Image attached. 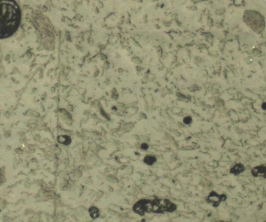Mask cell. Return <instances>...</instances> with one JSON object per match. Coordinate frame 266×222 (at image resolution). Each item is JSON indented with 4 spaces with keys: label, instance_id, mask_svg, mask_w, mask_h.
Wrapping results in <instances>:
<instances>
[{
    "label": "cell",
    "instance_id": "6da1fadb",
    "mask_svg": "<svg viewBox=\"0 0 266 222\" xmlns=\"http://www.w3.org/2000/svg\"><path fill=\"white\" fill-rule=\"evenodd\" d=\"M21 20L19 6L14 1L0 2V38L6 39L17 31Z\"/></svg>",
    "mask_w": 266,
    "mask_h": 222
},
{
    "label": "cell",
    "instance_id": "7a4b0ae2",
    "mask_svg": "<svg viewBox=\"0 0 266 222\" xmlns=\"http://www.w3.org/2000/svg\"><path fill=\"white\" fill-rule=\"evenodd\" d=\"M227 198V197L225 194L219 195L215 191H213L209 195L207 200L213 207H217L222 201L226 200Z\"/></svg>",
    "mask_w": 266,
    "mask_h": 222
},
{
    "label": "cell",
    "instance_id": "3957f363",
    "mask_svg": "<svg viewBox=\"0 0 266 222\" xmlns=\"http://www.w3.org/2000/svg\"><path fill=\"white\" fill-rule=\"evenodd\" d=\"M252 176L255 178L266 179V166L263 164L255 166L251 170Z\"/></svg>",
    "mask_w": 266,
    "mask_h": 222
},
{
    "label": "cell",
    "instance_id": "277c9868",
    "mask_svg": "<svg viewBox=\"0 0 266 222\" xmlns=\"http://www.w3.org/2000/svg\"><path fill=\"white\" fill-rule=\"evenodd\" d=\"M245 169L244 166L241 163H239L235 164L230 169V173L232 174L235 176H238L244 171Z\"/></svg>",
    "mask_w": 266,
    "mask_h": 222
},
{
    "label": "cell",
    "instance_id": "5b68a950",
    "mask_svg": "<svg viewBox=\"0 0 266 222\" xmlns=\"http://www.w3.org/2000/svg\"><path fill=\"white\" fill-rule=\"evenodd\" d=\"M58 141L60 143H62L65 145H68L71 143V139L67 135H61L58 137Z\"/></svg>",
    "mask_w": 266,
    "mask_h": 222
},
{
    "label": "cell",
    "instance_id": "8992f818",
    "mask_svg": "<svg viewBox=\"0 0 266 222\" xmlns=\"http://www.w3.org/2000/svg\"><path fill=\"white\" fill-rule=\"evenodd\" d=\"M89 212L91 216L93 219H96L99 216V210L95 207H92L91 208H89Z\"/></svg>",
    "mask_w": 266,
    "mask_h": 222
},
{
    "label": "cell",
    "instance_id": "52a82bcc",
    "mask_svg": "<svg viewBox=\"0 0 266 222\" xmlns=\"http://www.w3.org/2000/svg\"><path fill=\"white\" fill-rule=\"evenodd\" d=\"M144 162L147 164L151 165L156 162V158L153 156H146L144 159Z\"/></svg>",
    "mask_w": 266,
    "mask_h": 222
},
{
    "label": "cell",
    "instance_id": "ba28073f",
    "mask_svg": "<svg viewBox=\"0 0 266 222\" xmlns=\"http://www.w3.org/2000/svg\"><path fill=\"white\" fill-rule=\"evenodd\" d=\"M192 121L191 118L190 117H187L184 119V123L186 124H189Z\"/></svg>",
    "mask_w": 266,
    "mask_h": 222
},
{
    "label": "cell",
    "instance_id": "9c48e42d",
    "mask_svg": "<svg viewBox=\"0 0 266 222\" xmlns=\"http://www.w3.org/2000/svg\"><path fill=\"white\" fill-rule=\"evenodd\" d=\"M142 148L145 150H147L148 148V145H147L146 143H144L142 145Z\"/></svg>",
    "mask_w": 266,
    "mask_h": 222
},
{
    "label": "cell",
    "instance_id": "30bf717a",
    "mask_svg": "<svg viewBox=\"0 0 266 222\" xmlns=\"http://www.w3.org/2000/svg\"><path fill=\"white\" fill-rule=\"evenodd\" d=\"M262 108L264 110H266V103H264L262 105Z\"/></svg>",
    "mask_w": 266,
    "mask_h": 222
},
{
    "label": "cell",
    "instance_id": "8fae6325",
    "mask_svg": "<svg viewBox=\"0 0 266 222\" xmlns=\"http://www.w3.org/2000/svg\"><path fill=\"white\" fill-rule=\"evenodd\" d=\"M215 222H228V221H216Z\"/></svg>",
    "mask_w": 266,
    "mask_h": 222
}]
</instances>
